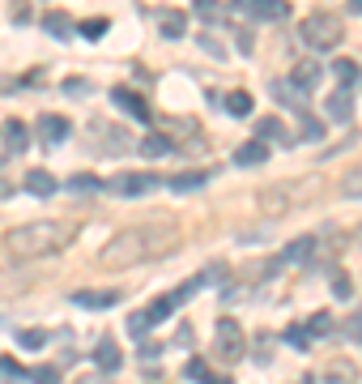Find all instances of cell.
<instances>
[{
	"instance_id": "2",
	"label": "cell",
	"mask_w": 362,
	"mask_h": 384,
	"mask_svg": "<svg viewBox=\"0 0 362 384\" xmlns=\"http://www.w3.org/2000/svg\"><path fill=\"white\" fill-rule=\"evenodd\" d=\"M154 239H166V235H162V231H149V227L119 231V235L98 252V265H102V269H128V265H137V261L162 252V244H154Z\"/></svg>"
},
{
	"instance_id": "21",
	"label": "cell",
	"mask_w": 362,
	"mask_h": 384,
	"mask_svg": "<svg viewBox=\"0 0 362 384\" xmlns=\"http://www.w3.org/2000/svg\"><path fill=\"white\" fill-rule=\"evenodd\" d=\"M324 333H333V312H316L307 321V338H324Z\"/></svg>"
},
{
	"instance_id": "11",
	"label": "cell",
	"mask_w": 362,
	"mask_h": 384,
	"mask_svg": "<svg viewBox=\"0 0 362 384\" xmlns=\"http://www.w3.org/2000/svg\"><path fill=\"white\" fill-rule=\"evenodd\" d=\"M265 158H269V145H265V141H243V145L235 150V162H239V167H260Z\"/></svg>"
},
{
	"instance_id": "18",
	"label": "cell",
	"mask_w": 362,
	"mask_h": 384,
	"mask_svg": "<svg viewBox=\"0 0 362 384\" xmlns=\"http://www.w3.org/2000/svg\"><path fill=\"white\" fill-rule=\"evenodd\" d=\"M205 180H209L205 171H183V175L171 180V188H175V192H196V188H205Z\"/></svg>"
},
{
	"instance_id": "15",
	"label": "cell",
	"mask_w": 362,
	"mask_h": 384,
	"mask_svg": "<svg viewBox=\"0 0 362 384\" xmlns=\"http://www.w3.org/2000/svg\"><path fill=\"white\" fill-rule=\"evenodd\" d=\"M175 308H179V299H175V295H162V299H154V303L145 308V321H149V325H158V321H166Z\"/></svg>"
},
{
	"instance_id": "8",
	"label": "cell",
	"mask_w": 362,
	"mask_h": 384,
	"mask_svg": "<svg viewBox=\"0 0 362 384\" xmlns=\"http://www.w3.org/2000/svg\"><path fill=\"white\" fill-rule=\"evenodd\" d=\"M239 9H243V13H256V17H265V21L286 17V0H243Z\"/></svg>"
},
{
	"instance_id": "22",
	"label": "cell",
	"mask_w": 362,
	"mask_h": 384,
	"mask_svg": "<svg viewBox=\"0 0 362 384\" xmlns=\"http://www.w3.org/2000/svg\"><path fill=\"white\" fill-rule=\"evenodd\" d=\"M333 77H337V85H350V81H354V77H358V64H354V60H346V56H341V60H337V64H333Z\"/></svg>"
},
{
	"instance_id": "27",
	"label": "cell",
	"mask_w": 362,
	"mask_h": 384,
	"mask_svg": "<svg viewBox=\"0 0 362 384\" xmlns=\"http://www.w3.org/2000/svg\"><path fill=\"white\" fill-rule=\"evenodd\" d=\"M77 30H81L85 38H102V34H107V17H85Z\"/></svg>"
},
{
	"instance_id": "26",
	"label": "cell",
	"mask_w": 362,
	"mask_h": 384,
	"mask_svg": "<svg viewBox=\"0 0 362 384\" xmlns=\"http://www.w3.org/2000/svg\"><path fill=\"white\" fill-rule=\"evenodd\" d=\"M183 376H188L192 384H205V380H209V363H205V359H188Z\"/></svg>"
},
{
	"instance_id": "17",
	"label": "cell",
	"mask_w": 362,
	"mask_h": 384,
	"mask_svg": "<svg viewBox=\"0 0 362 384\" xmlns=\"http://www.w3.org/2000/svg\"><path fill=\"white\" fill-rule=\"evenodd\" d=\"M226 111L239 115V120L252 115V94H247V90H230V94H226Z\"/></svg>"
},
{
	"instance_id": "23",
	"label": "cell",
	"mask_w": 362,
	"mask_h": 384,
	"mask_svg": "<svg viewBox=\"0 0 362 384\" xmlns=\"http://www.w3.org/2000/svg\"><path fill=\"white\" fill-rule=\"evenodd\" d=\"M141 154H145V158H162V154H171V141H166V137H145V141H141Z\"/></svg>"
},
{
	"instance_id": "35",
	"label": "cell",
	"mask_w": 362,
	"mask_h": 384,
	"mask_svg": "<svg viewBox=\"0 0 362 384\" xmlns=\"http://www.w3.org/2000/svg\"><path fill=\"white\" fill-rule=\"evenodd\" d=\"M0 372H4V376H9V384L26 380V372H21V368H17V363H13V359H0Z\"/></svg>"
},
{
	"instance_id": "34",
	"label": "cell",
	"mask_w": 362,
	"mask_h": 384,
	"mask_svg": "<svg viewBox=\"0 0 362 384\" xmlns=\"http://www.w3.org/2000/svg\"><path fill=\"white\" fill-rule=\"evenodd\" d=\"M333 295H337V299H350V295H354V286H350V278H346V274H337V278H333Z\"/></svg>"
},
{
	"instance_id": "31",
	"label": "cell",
	"mask_w": 362,
	"mask_h": 384,
	"mask_svg": "<svg viewBox=\"0 0 362 384\" xmlns=\"http://www.w3.org/2000/svg\"><path fill=\"white\" fill-rule=\"evenodd\" d=\"M43 342H47L43 329H26V333H21V346H26V351H43Z\"/></svg>"
},
{
	"instance_id": "28",
	"label": "cell",
	"mask_w": 362,
	"mask_h": 384,
	"mask_svg": "<svg viewBox=\"0 0 362 384\" xmlns=\"http://www.w3.org/2000/svg\"><path fill=\"white\" fill-rule=\"evenodd\" d=\"M299 120H303V133H307V141H320V137H324V124H320L312 111H303Z\"/></svg>"
},
{
	"instance_id": "12",
	"label": "cell",
	"mask_w": 362,
	"mask_h": 384,
	"mask_svg": "<svg viewBox=\"0 0 362 384\" xmlns=\"http://www.w3.org/2000/svg\"><path fill=\"white\" fill-rule=\"evenodd\" d=\"M60 184H55V175L51 171H43V167H34L30 175H26V192H34V197H51Z\"/></svg>"
},
{
	"instance_id": "36",
	"label": "cell",
	"mask_w": 362,
	"mask_h": 384,
	"mask_svg": "<svg viewBox=\"0 0 362 384\" xmlns=\"http://www.w3.org/2000/svg\"><path fill=\"white\" fill-rule=\"evenodd\" d=\"M149 329V321H145V312H137V316H128V333H145Z\"/></svg>"
},
{
	"instance_id": "32",
	"label": "cell",
	"mask_w": 362,
	"mask_h": 384,
	"mask_svg": "<svg viewBox=\"0 0 362 384\" xmlns=\"http://www.w3.org/2000/svg\"><path fill=\"white\" fill-rule=\"evenodd\" d=\"M68 188H77V192H90V188H98V175H85V171H81V175H73V180H68Z\"/></svg>"
},
{
	"instance_id": "19",
	"label": "cell",
	"mask_w": 362,
	"mask_h": 384,
	"mask_svg": "<svg viewBox=\"0 0 362 384\" xmlns=\"http://www.w3.org/2000/svg\"><path fill=\"white\" fill-rule=\"evenodd\" d=\"M269 137H273V141H282V137H286V128H282V120H277V115H269V120H260V124H256V141H265V145H269Z\"/></svg>"
},
{
	"instance_id": "33",
	"label": "cell",
	"mask_w": 362,
	"mask_h": 384,
	"mask_svg": "<svg viewBox=\"0 0 362 384\" xmlns=\"http://www.w3.org/2000/svg\"><path fill=\"white\" fill-rule=\"evenodd\" d=\"M30 380L34 384H60V372H55V368H34Z\"/></svg>"
},
{
	"instance_id": "37",
	"label": "cell",
	"mask_w": 362,
	"mask_h": 384,
	"mask_svg": "<svg viewBox=\"0 0 362 384\" xmlns=\"http://www.w3.org/2000/svg\"><path fill=\"white\" fill-rule=\"evenodd\" d=\"M205 384H230V376H209Z\"/></svg>"
},
{
	"instance_id": "14",
	"label": "cell",
	"mask_w": 362,
	"mask_h": 384,
	"mask_svg": "<svg viewBox=\"0 0 362 384\" xmlns=\"http://www.w3.org/2000/svg\"><path fill=\"white\" fill-rule=\"evenodd\" d=\"M94 363H98L102 372H119L124 355H119V346H115L111 338H102V342H98V351H94Z\"/></svg>"
},
{
	"instance_id": "6",
	"label": "cell",
	"mask_w": 362,
	"mask_h": 384,
	"mask_svg": "<svg viewBox=\"0 0 362 384\" xmlns=\"http://www.w3.org/2000/svg\"><path fill=\"white\" fill-rule=\"evenodd\" d=\"M111 103H115V107H119L124 115H132V120H141V124L149 120V107H145V103H141V98H137V94H132L128 85H115V90H111Z\"/></svg>"
},
{
	"instance_id": "3",
	"label": "cell",
	"mask_w": 362,
	"mask_h": 384,
	"mask_svg": "<svg viewBox=\"0 0 362 384\" xmlns=\"http://www.w3.org/2000/svg\"><path fill=\"white\" fill-rule=\"evenodd\" d=\"M299 38H303L307 47H316V51H329V47L341 43V21H337L333 13H312V17H303Z\"/></svg>"
},
{
	"instance_id": "1",
	"label": "cell",
	"mask_w": 362,
	"mask_h": 384,
	"mask_svg": "<svg viewBox=\"0 0 362 384\" xmlns=\"http://www.w3.org/2000/svg\"><path fill=\"white\" fill-rule=\"evenodd\" d=\"M68 239H73V231H68L64 222H51V218L26 222V227H13V231L4 235L9 252H13V256H30V261H38V256H51V252H60V248H64Z\"/></svg>"
},
{
	"instance_id": "16",
	"label": "cell",
	"mask_w": 362,
	"mask_h": 384,
	"mask_svg": "<svg viewBox=\"0 0 362 384\" xmlns=\"http://www.w3.org/2000/svg\"><path fill=\"white\" fill-rule=\"evenodd\" d=\"M158 26H162V34H166V38H183V30H188V17H183L179 9H171V13H162V21H158Z\"/></svg>"
},
{
	"instance_id": "20",
	"label": "cell",
	"mask_w": 362,
	"mask_h": 384,
	"mask_svg": "<svg viewBox=\"0 0 362 384\" xmlns=\"http://www.w3.org/2000/svg\"><path fill=\"white\" fill-rule=\"evenodd\" d=\"M43 26H47V34H51V38H68V30H73V21H68L64 13H47V17H43Z\"/></svg>"
},
{
	"instance_id": "5",
	"label": "cell",
	"mask_w": 362,
	"mask_h": 384,
	"mask_svg": "<svg viewBox=\"0 0 362 384\" xmlns=\"http://www.w3.org/2000/svg\"><path fill=\"white\" fill-rule=\"evenodd\" d=\"M213 338H218V355H226V359H243V329L230 321V316H222L218 321V329H213Z\"/></svg>"
},
{
	"instance_id": "38",
	"label": "cell",
	"mask_w": 362,
	"mask_h": 384,
	"mask_svg": "<svg viewBox=\"0 0 362 384\" xmlns=\"http://www.w3.org/2000/svg\"><path fill=\"white\" fill-rule=\"evenodd\" d=\"M303 384H312V380H303Z\"/></svg>"
},
{
	"instance_id": "10",
	"label": "cell",
	"mask_w": 362,
	"mask_h": 384,
	"mask_svg": "<svg viewBox=\"0 0 362 384\" xmlns=\"http://www.w3.org/2000/svg\"><path fill=\"white\" fill-rule=\"evenodd\" d=\"M324 111H329V120L346 124V120L354 115V103H350V94H346V90H333V94H329V103H324Z\"/></svg>"
},
{
	"instance_id": "7",
	"label": "cell",
	"mask_w": 362,
	"mask_h": 384,
	"mask_svg": "<svg viewBox=\"0 0 362 384\" xmlns=\"http://www.w3.org/2000/svg\"><path fill=\"white\" fill-rule=\"evenodd\" d=\"M38 133H43V145H64L68 133H73V124L64 115H43L38 120Z\"/></svg>"
},
{
	"instance_id": "4",
	"label": "cell",
	"mask_w": 362,
	"mask_h": 384,
	"mask_svg": "<svg viewBox=\"0 0 362 384\" xmlns=\"http://www.w3.org/2000/svg\"><path fill=\"white\" fill-rule=\"evenodd\" d=\"M162 184V175H145V171H124V175H115L107 188L115 192V197H141V192H149V188H158Z\"/></svg>"
},
{
	"instance_id": "25",
	"label": "cell",
	"mask_w": 362,
	"mask_h": 384,
	"mask_svg": "<svg viewBox=\"0 0 362 384\" xmlns=\"http://www.w3.org/2000/svg\"><path fill=\"white\" fill-rule=\"evenodd\" d=\"M4 133H9V150H26V124L21 120H9Z\"/></svg>"
},
{
	"instance_id": "13",
	"label": "cell",
	"mask_w": 362,
	"mask_h": 384,
	"mask_svg": "<svg viewBox=\"0 0 362 384\" xmlns=\"http://www.w3.org/2000/svg\"><path fill=\"white\" fill-rule=\"evenodd\" d=\"M73 303L77 308H111V303H119V291H77Z\"/></svg>"
},
{
	"instance_id": "9",
	"label": "cell",
	"mask_w": 362,
	"mask_h": 384,
	"mask_svg": "<svg viewBox=\"0 0 362 384\" xmlns=\"http://www.w3.org/2000/svg\"><path fill=\"white\" fill-rule=\"evenodd\" d=\"M320 77H324V73H320V64H316V60H303V64H294V77H290V81H294V90H303V94H307L312 85H320Z\"/></svg>"
},
{
	"instance_id": "29",
	"label": "cell",
	"mask_w": 362,
	"mask_h": 384,
	"mask_svg": "<svg viewBox=\"0 0 362 384\" xmlns=\"http://www.w3.org/2000/svg\"><path fill=\"white\" fill-rule=\"evenodd\" d=\"M341 192H346V197H362V167H354V171L341 180Z\"/></svg>"
},
{
	"instance_id": "30",
	"label": "cell",
	"mask_w": 362,
	"mask_h": 384,
	"mask_svg": "<svg viewBox=\"0 0 362 384\" xmlns=\"http://www.w3.org/2000/svg\"><path fill=\"white\" fill-rule=\"evenodd\" d=\"M286 342H290L294 351H307V342H312V338H307V329H303V325H290V329H286Z\"/></svg>"
},
{
	"instance_id": "24",
	"label": "cell",
	"mask_w": 362,
	"mask_h": 384,
	"mask_svg": "<svg viewBox=\"0 0 362 384\" xmlns=\"http://www.w3.org/2000/svg\"><path fill=\"white\" fill-rule=\"evenodd\" d=\"M312 244H316V239H307V235L290 239V248H286V261H307V256H312Z\"/></svg>"
}]
</instances>
